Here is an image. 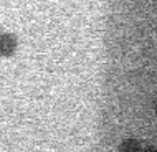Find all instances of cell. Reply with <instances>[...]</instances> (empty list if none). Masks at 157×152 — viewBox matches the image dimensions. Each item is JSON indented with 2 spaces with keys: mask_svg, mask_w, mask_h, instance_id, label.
<instances>
[{
  "mask_svg": "<svg viewBox=\"0 0 157 152\" xmlns=\"http://www.w3.org/2000/svg\"><path fill=\"white\" fill-rule=\"evenodd\" d=\"M141 150L142 147L139 144V141H136V139H126L119 146V152H141Z\"/></svg>",
  "mask_w": 157,
  "mask_h": 152,
  "instance_id": "7a4b0ae2",
  "label": "cell"
},
{
  "mask_svg": "<svg viewBox=\"0 0 157 152\" xmlns=\"http://www.w3.org/2000/svg\"><path fill=\"white\" fill-rule=\"evenodd\" d=\"M17 50V38L12 33H0V56H10Z\"/></svg>",
  "mask_w": 157,
  "mask_h": 152,
  "instance_id": "6da1fadb",
  "label": "cell"
},
{
  "mask_svg": "<svg viewBox=\"0 0 157 152\" xmlns=\"http://www.w3.org/2000/svg\"><path fill=\"white\" fill-rule=\"evenodd\" d=\"M141 152H157V147H154V146H147L146 149H142Z\"/></svg>",
  "mask_w": 157,
  "mask_h": 152,
  "instance_id": "3957f363",
  "label": "cell"
},
{
  "mask_svg": "<svg viewBox=\"0 0 157 152\" xmlns=\"http://www.w3.org/2000/svg\"><path fill=\"white\" fill-rule=\"evenodd\" d=\"M155 111H157V103H155Z\"/></svg>",
  "mask_w": 157,
  "mask_h": 152,
  "instance_id": "277c9868",
  "label": "cell"
}]
</instances>
